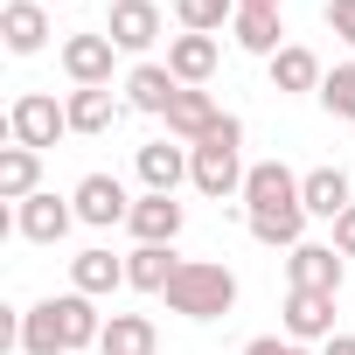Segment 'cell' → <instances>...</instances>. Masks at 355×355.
Returning a JSON list of instances; mask_svg holds the SVG:
<instances>
[{"label":"cell","mask_w":355,"mask_h":355,"mask_svg":"<svg viewBox=\"0 0 355 355\" xmlns=\"http://www.w3.org/2000/svg\"><path fill=\"white\" fill-rule=\"evenodd\" d=\"M8 132H15V146H56L63 132H70V112L49 98V91H21L15 98V112H8Z\"/></svg>","instance_id":"obj_3"},{"label":"cell","mask_w":355,"mask_h":355,"mask_svg":"<svg viewBox=\"0 0 355 355\" xmlns=\"http://www.w3.org/2000/svg\"><path fill=\"white\" fill-rule=\"evenodd\" d=\"M334 251H341V258H355V202L334 216Z\"/></svg>","instance_id":"obj_30"},{"label":"cell","mask_w":355,"mask_h":355,"mask_svg":"<svg viewBox=\"0 0 355 355\" xmlns=\"http://www.w3.org/2000/svg\"><path fill=\"white\" fill-rule=\"evenodd\" d=\"M174 272H182L174 244H139V251L125 258V286H132V293H167V286H174Z\"/></svg>","instance_id":"obj_18"},{"label":"cell","mask_w":355,"mask_h":355,"mask_svg":"<svg viewBox=\"0 0 355 355\" xmlns=\"http://www.w3.org/2000/svg\"><path fill=\"white\" fill-rule=\"evenodd\" d=\"M105 35H112L125 56H146V49L160 42V8H153V0H112Z\"/></svg>","instance_id":"obj_12"},{"label":"cell","mask_w":355,"mask_h":355,"mask_svg":"<svg viewBox=\"0 0 355 355\" xmlns=\"http://www.w3.org/2000/svg\"><path fill=\"white\" fill-rule=\"evenodd\" d=\"M279 320H286V341H334V293H286V306H279Z\"/></svg>","instance_id":"obj_10"},{"label":"cell","mask_w":355,"mask_h":355,"mask_svg":"<svg viewBox=\"0 0 355 355\" xmlns=\"http://www.w3.org/2000/svg\"><path fill=\"white\" fill-rule=\"evenodd\" d=\"M244 119H230L223 112V125L202 139V146H189V182L209 196V202H230V196H244Z\"/></svg>","instance_id":"obj_1"},{"label":"cell","mask_w":355,"mask_h":355,"mask_svg":"<svg viewBox=\"0 0 355 355\" xmlns=\"http://www.w3.org/2000/svg\"><path fill=\"white\" fill-rule=\"evenodd\" d=\"M21 355H70L63 348V327H56V300H35L21 313Z\"/></svg>","instance_id":"obj_25"},{"label":"cell","mask_w":355,"mask_h":355,"mask_svg":"<svg viewBox=\"0 0 355 355\" xmlns=\"http://www.w3.org/2000/svg\"><path fill=\"white\" fill-rule=\"evenodd\" d=\"M35 8H63V0H35Z\"/></svg>","instance_id":"obj_33"},{"label":"cell","mask_w":355,"mask_h":355,"mask_svg":"<svg viewBox=\"0 0 355 355\" xmlns=\"http://www.w3.org/2000/svg\"><path fill=\"white\" fill-rule=\"evenodd\" d=\"M320 56L306 49V42H286L279 56H272V91H286V98H300V91H320Z\"/></svg>","instance_id":"obj_20"},{"label":"cell","mask_w":355,"mask_h":355,"mask_svg":"<svg viewBox=\"0 0 355 355\" xmlns=\"http://www.w3.org/2000/svg\"><path fill=\"white\" fill-rule=\"evenodd\" d=\"M320 355H355V334H334V341H320Z\"/></svg>","instance_id":"obj_31"},{"label":"cell","mask_w":355,"mask_h":355,"mask_svg":"<svg viewBox=\"0 0 355 355\" xmlns=\"http://www.w3.org/2000/svg\"><path fill=\"white\" fill-rule=\"evenodd\" d=\"M132 167H139L146 196H174V189L189 182V146H182V139H146V146L132 153Z\"/></svg>","instance_id":"obj_9"},{"label":"cell","mask_w":355,"mask_h":355,"mask_svg":"<svg viewBox=\"0 0 355 355\" xmlns=\"http://www.w3.org/2000/svg\"><path fill=\"white\" fill-rule=\"evenodd\" d=\"M279 35H286V28H279V8H237V21H230V42H237L244 56H265V63L286 49Z\"/></svg>","instance_id":"obj_16"},{"label":"cell","mask_w":355,"mask_h":355,"mask_svg":"<svg viewBox=\"0 0 355 355\" xmlns=\"http://www.w3.org/2000/svg\"><path fill=\"white\" fill-rule=\"evenodd\" d=\"M153 348H160V327H153L146 313H112V320H105L98 355H153Z\"/></svg>","instance_id":"obj_24"},{"label":"cell","mask_w":355,"mask_h":355,"mask_svg":"<svg viewBox=\"0 0 355 355\" xmlns=\"http://www.w3.org/2000/svg\"><path fill=\"white\" fill-rule=\"evenodd\" d=\"M0 35H8L15 56H35L49 42V8H35V0H8V15H0Z\"/></svg>","instance_id":"obj_22"},{"label":"cell","mask_w":355,"mask_h":355,"mask_svg":"<svg viewBox=\"0 0 355 355\" xmlns=\"http://www.w3.org/2000/svg\"><path fill=\"white\" fill-rule=\"evenodd\" d=\"M341 251L334 244H293L286 251V286L293 293H341Z\"/></svg>","instance_id":"obj_7"},{"label":"cell","mask_w":355,"mask_h":355,"mask_svg":"<svg viewBox=\"0 0 355 355\" xmlns=\"http://www.w3.org/2000/svg\"><path fill=\"white\" fill-rule=\"evenodd\" d=\"M182 223H189V209L174 202V196H139L125 230H132L139 244H174V237H182Z\"/></svg>","instance_id":"obj_14"},{"label":"cell","mask_w":355,"mask_h":355,"mask_svg":"<svg viewBox=\"0 0 355 355\" xmlns=\"http://www.w3.org/2000/svg\"><path fill=\"white\" fill-rule=\"evenodd\" d=\"M286 209H306L300 202V174L286 160H258L244 174V216H286Z\"/></svg>","instance_id":"obj_4"},{"label":"cell","mask_w":355,"mask_h":355,"mask_svg":"<svg viewBox=\"0 0 355 355\" xmlns=\"http://www.w3.org/2000/svg\"><path fill=\"white\" fill-rule=\"evenodd\" d=\"M223 125V112H216V98L209 91H174V105H167V139H182V146H202L209 132Z\"/></svg>","instance_id":"obj_11"},{"label":"cell","mask_w":355,"mask_h":355,"mask_svg":"<svg viewBox=\"0 0 355 355\" xmlns=\"http://www.w3.org/2000/svg\"><path fill=\"white\" fill-rule=\"evenodd\" d=\"M237 8H279V0H237Z\"/></svg>","instance_id":"obj_32"},{"label":"cell","mask_w":355,"mask_h":355,"mask_svg":"<svg viewBox=\"0 0 355 355\" xmlns=\"http://www.w3.org/2000/svg\"><path fill=\"white\" fill-rule=\"evenodd\" d=\"M327 28H334V35L355 49V0H327Z\"/></svg>","instance_id":"obj_28"},{"label":"cell","mask_w":355,"mask_h":355,"mask_svg":"<svg viewBox=\"0 0 355 355\" xmlns=\"http://www.w3.org/2000/svg\"><path fill=\"white\" fill-rule=\"evenodd\" d=\"M70 202H77V223H91V230L132 223V196H125L119 174H84V182L70 189Z\"/></svg>","instance_id":"obj_5"},{"label":"cell","mask_w":355,"mask_h":355,"mask_svg":"<svg viewBox=\"0 0 355 355\" xmlns=\"http://www.w3.org/2000/svg\"><path fill=\"white\" fill-rule=\"evenodd\" d=\"M244 355H306V348L286 341V334H258V341H244Z\"/></svg>","instance_id":"obj_29"},{"label":"cell","mask_w":355,"mask_h":355,"mask_svg":"<svg viewBox=\"0 0 355 355\" xmlns=\"http://www.w3.org/2000/svg\"><path fill=\"white\" fill-rule=\"evenodd\" d=\"M216 63H223V49H216V35H174L167 42V70H174V84H189V91H202L209 77H216Z\"/></svg>","instance_id":"obj_13"},{"label":"cell","mask_w":355,"mask_h":355,"mask_svg":"<svg viewBox=\"0 0 355 355\" xmlns=\"http://www.w3.org/2000/svg\"><path fill=\"white\" fill-rule=\"evenodd\" d=\"M320 105H327L334 119H348V125H355V63H334V70L320 77Z\"/></svg>","instance_id":"obj_27"},{"label":"cell","mask_w":355,"mask_h":355,"mask_svg":"<svg viewBox=\"0 0 355 355\" xmlns=\"http://www.w3.org/2000/svg\"><path fill=\"white\" fill-rule=\"evenodd\" d=\"M70 223H77V202H70V196H49V189L28 196V202L15 209V230H21L28 244H63Z\"/></svg>","instance_id":"obj_8"},{"label":"cell","mask_w":355,"mask_h":355,"mask_svg":"<svg viewBox=\"0 0 355 355\" xmlns=\"http://www.w3.org/2000/svg\"><path fill=\"white\" fill-rule=\"evenodd\" d=\"M182 320H223L237 306V272L216 265V258H182V272H174V286L160 293Z\"/></svg>","instance_id":"obj_2"},{"label":"cell","mask_w":355,"mask_h":355,"mask_svg":"<svg viewBox=\"0 0 355 355\" xmlns=\"http://www.w3.org/2000/svg\"><path fill=\"white\" fill-rule=\"evenodd\" d=\"M300 202H306V216H320V223H334L355 196H348V174L341 167H313V174H300Z\"/></svg>","instance_id":"obj_17"},{"label":"cell","mask_w":355,"mask_h":355,"mask_svg":"<svg viewBox=\"0 0 355 355\" xmlns=\"http://www.w3.org/2000/svg\"><path fill=\"white\" fill-rule=\"evenodd\" d=\"M174 21L189 35H223L237 21V0H174Z\"/></svg>","instance_id":"obj_26"},{"label":"cell","mask_w":355,"mask_h":355,"mask_svg":"<svg viewBox=\"0 0 355 355\" xmlns=\"http://www.w3.org/2000/svg\"><path fill=\"white\" fill-rule=\"evenodd\" d=\"M174 91H182V84H174L167 63H139V70L125 77V105H132V112H153V119H167Z\"/></svg>","instance_id":"obj_19"},{"label":"cell","mask_w":355,"mask_h":355,"mask_svg":"<svg viewBox=\"0 0 355 355\" xmlns=\"http://www.w3.org/2000/svg\"><path fill=\"white\" fill-rule=\"evenodd\" d=\"M63 112H70V132L98 139V132H112V125H119V112H125V105H119V98H112V84H105V91H70V98H63Z\"/></svg>","instance_id":"obj_21"},{"label":"cell","mask_w":355,"mask_h":355,"mask_svg":"<svg viewBox=\"0 0 355 355\" xmlns=\"http://www.w3.org/2000/svg\"><path fill=\"white\" fill-rule=\"evenodd\" d=\"M119 286H125V258H112L105 244H91V251H77V258H70V293L105 300V293H119Z\"/></svg>","instance_id":"obj_15"},{"label":"cell","mask_w":355,"mask_h":355,"mask_svg":"<svg viewBox=\"0 0 355 355\" xmlns=\"http://www.w3.org/2000/svg\"><path fill=\"white\" fill-rule=\"evenodd\" d=\"M112 56H119V42H112L105 28H91V35H70V42H63V70H70V84H77V91H105V84H112Z\"/></svg>","instance_id":"obj_6"},{"label":"cell","mask_w":355,"mask_h":355,"mask_svg":"<svg viewBox=\"0 0 355 355\" xmlns=\"http://www.w3.org/2000/svg\"><path fill=\"white\" fill-rule=\"evenodd\" d=\"M35 182H42V153L35 146H8V153H0V202L21 209L28 196H42Z\"/></svg>","instance_id":"obj_23"}]
</instances>
